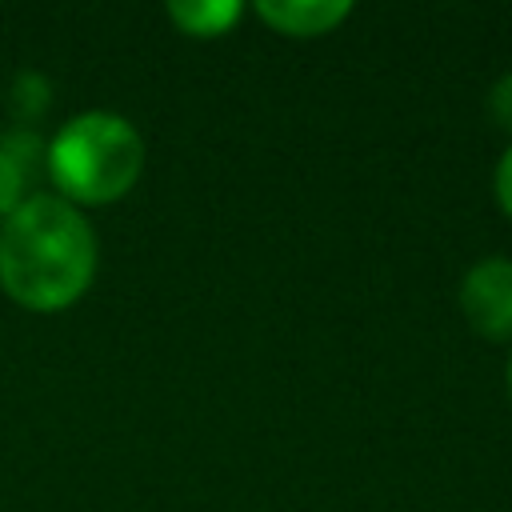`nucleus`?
Wrapping results in <instances>:
<instances>
[{
    "label": "nucleus",
    "mask_w": 512,
    "mask_h": 512,
    "mask_svg": "<svg viewBox=\"0 0 512 512\" xmlns=\"http://www.w3.org/2000/svg\"><path fill=\"white\" fill-rule=\"evenodd\" d=\"M92 276L96 236L76 204L36 192L0 220V288L16 304L60 312L88 292Z\"/></svg>",
    "instance_id": "1"
},
{
    "label": "nucleus",
    "mask_w": 512,
    "mask_h": 512,
    "mask_svg": "<svg viewBox=\"0 0 512 512\" xmlns=\"http://www.w3.org/2000/svg\"><path fill=\"white\" fill-rule=\"evenodd\" d=\"M144 172V140L116 112L72 116L48 144V180L68 204H112Z\"/></svg>",
    "instance_id": "2"
},
{
    "label": "nucleus",
    "mask_w": 512,
    "mask_h": 512,
    "mask_svg": "<svg viewBox=\"0 0 512 512\" xmlns=\"http://www.w3.org/2000/svg\"><path fill=\"white\" fill-rule=\"evenodd\" d=\"M460 308L480 336L488 340L512 336V260L488 256L472 264L460 284Z\"/></svg>",
    "instance_id": "3"
},
{
    "label": "nucleus",
    "mask_w": 512,
    "mask_h": 512,
    "mask_svg": "<svg viewBox=\"0 0 512 512\" xmlns=\"http://www.w3.org/2000/svg\"><path fill=\"white\" fill-rule=\"evenodd\" d=\"M48 172V144L32 128H12L0 136V220L28 200L36 176Z\"/></svg>",
    "instance_id": "4"
},
{
    "label": "nucleus",
    "mask_w": 512,
    "mask_h": 512,
    "mask_svg": "<svg viewBox=\"0 0 512 512\" xmlns=\"http://www.w3.org/2000/svg\"><path fill=\"white\" fill-rule=\"evenodd\" d=\"M260 20L284 36H324L348 20V0H260Z\"/></svg>",
    "instance_id": "5"
},
{
    "label": "nucleus",
    "mask_w": 512,
    "mask_h": 512,
    "mask_svg": "<svg viewBox=\"0 0 512 512\" xmlns=\"http://www.w3.org/2000/svg\"><path fill=\"white\" fill-rule=\"evenodd\" d=\"M240 16L236 0H188V4H168V20L184 28L188 36H220L232 28Z\"/></svg>",
    "instance_id": "6"
},
{
    "label": "nucleus",
    "mask_w": 512,
    "mask_h": 512,
    "mask_svg": "<svg viewBox=\"0 0 512 512\" xmlns=\"http://www.w3.org/2000/svg\"><path fill=\"white\" fill-rule=\"evenodd\" d=\"M48 104H52L48 80L36 76V72H20L16 84H12V112H16L20 120H40V116L48 112Z\"/></svg>",
    "instance_id": "7"
},
{
    "label": "nucleus",
    "mask_w": 512,
    "mask_h": 512,
    "mask_svg": "<svg viewBox=\"0 0 512 512\" xmlns=\"http://www.w3.org/2000/svg\"><path fill=\"white\" fill-rule=\"evenodd\" d=\"M488 112H492V120H496L504 132H512V72H504V76L492 84V92H488Z\"/></svg>",
    "instance_id": "8"
},
{
    "label": "nucleus",
    "mask_w": 512,
    "mask_h": 512,
    "mask_svg": "<svg viewBox=\"0 0 512 512\" xmlns=\"http://www.w3.org/2000/svg\"><path fill=\"white\" fill-rule=\"evenodd\" d=\"M492 188H496V200H500V208L512 216V148L500 156V164H496V176H492Z\"/></svg>",
    "instance_id": "9"
},
{
    "label": "nucleus",
    "mask_w": 512,
    "mask_h": 512,
    "mask_svg": "<svg viewBox=\"0 0 512 512\" xmlns=\"http://www.w3.org/2000/svg\"><path fill=\"white\" fill-rule=\"evenodd\" d=\"M508 384H512V364H508Z\"/></svg>",
    "instance_id": "10"
}]
</instances>
